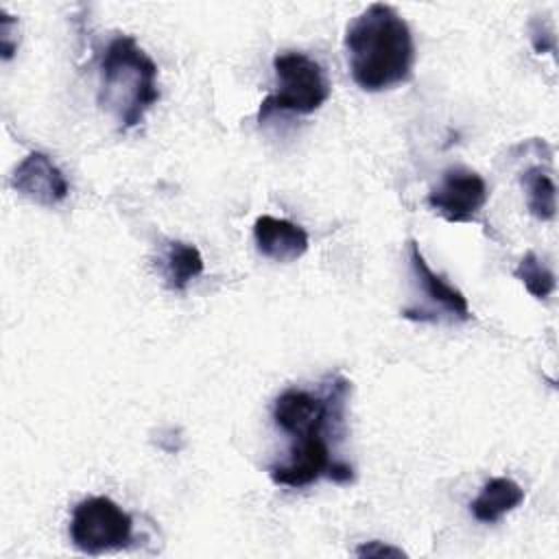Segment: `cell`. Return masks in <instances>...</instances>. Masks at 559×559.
<instances>
[{
	"label": "cell",
	"instance_id": "1",
	"mask_svg": "<svg viewBox=\"0 0 559 559\" xmlns=\"http://www.w3.org/2000/svg\"><path fill=\"white\" fill-rule=\"evenodd\" d=\"M343 44L349 74L365 92L391 90L413 74V33L391 4L373 2L360 11L347 24Z\"/></svg>",
	"mask_w": 559,
	"mask_h": 559
},
{
	"label": "cell",
	"instance_id": "2",
	"mask_svg": "<svg viewBox=\"0 0 559 559\" xmlns=\"http://www.w3.org/2000/svg\"><path fill=\"white\" fill-rule=\"evenodd\" d=\"M98 103L122 131L138 127L146 111L159 100L157 63L131 35L118 33L109 39L98 63Z\"/></svg>",
	"mask_w": 559,
	"mask_h": 559
},
{
	"label": "cell",
	"instance_id": "3",
	"mask_svg": "<svg viewBox=\"0 0 559 559\" xmlns=\"http://www.w3.org/2000/svg\"><path fill=\"white\" fill-rule=\"evenodd\" d=\"M273 70L277 90L271 92L258 109V122H264L273 111L314 114L330 96V81L312 57L299 50H284L275 55Z\"/></svg>",
	"mask_w": 559,
	"mask_h": 559
},
{
	"label": "cell",
	"instance_id": "4",
	"mask_svg": "<svg viewBox=\"0 0 559 559\" xmlns=\"http://www.w3.org/2000/svg\"><path fill=\"white\" fill-rule=\"evenodd\" d=\"M131 533V515L107 496H90L72 509L70 539L85 555L127 548Z\"/></svg>",
	"mask_w": 559,
	"mask_h": 559
},
{
	"label": "cell",
	"instance_id": "5",
	"mask_svg": "<svg viewBox=\"0 0 559 559\" xmlns=\"http://www.w3.org/2000/svg\"><path fill=\"white\" fill-rule=\"evenodd\" d=\"M408 264H411V273L413 280L419 288V293L424 295L426 304L424 306H408L402 310L404 319L411 321H419V323H439L443 317L450 321H469L472 319V310L469 304L465 299V295L452 286L443 275L435 273L417 240H408Z\"/></svg>",
	"mask_w": 559,
	"mask_h": 559
},
{
	"label": "cell",
	"instance_id": "6",
	"mask_svg": "<svg viewBox=\"0 0 559 559\" xmlns=\"http://www.w3.org/2000/svg\"><path fill=\"white\" fill-rule=\"evenodd\" d=\"M269 476L275 485L301 489L319 478H328L336 485L354 483V467L330 454L328 437H310L293 441L288 463L269 467Z\"/></svg>",
	"mask_w": 559,
	"mask_h": 559
},
{
	"label": "cell",
	"instance_id": "7",
	"mask_svg": "<svg viewBox=\"0 0 559 559\" xmlns=\"http://www.w3.org/2000/svg\"><path fill=\"white\" fill-rule=\"evenodd\" d=\"M485 179L463 166H452L443 173L437 188L428 192V205L448 223H472L487 203Z\"/></svg>",
	"mask_w": 559,
	"mask_h": 559
},
{
	"label": "cell",
	"instance_id": "8",
	"mask_svg": "<svg viewBox=\"0 0 559 559\" xmlns=\"http://www.w3.org/2000/svg\"><path fill=\"white\" fill-rule=\"evenodd\" d=\"M11 186L22 197L44 207L59 205L70 192V183L63 170L41 151L28 153L15 166L11 175Z\"/></svg>",
	"mask_w": 559,
	"mask_h": 559
},
{
	"label": "cell",
	"instance_id": "9",
	"mask_svg": "<svg viewBox=\"0 0 559 559\" xmlns=\"http://www.w3.org/2000/svg\"><path fill=\"white\" fill-rule=\"evenodd\" d=\"M253 240H255V249L264 258L282 264L299 260L310 247L308 231L301 225L288 218L271 216V214H262L255 218Z\"/></svg>",
	"mask_w": 559,
	"mask_h": 559
},
{
	"label": "cell",
	"instance_id": "10",
	"mask_svg": "<svg viewBox=\"0 0 559 559\" xmlns=\"http://www.w3.org/2000/svg\"><path fill=\"white\" fill-rule=\"evenodd\" d=\"M157 269L168 290L183 293L188 284L203 273L205 262L194 245L183 240H170L164 245L157 258Z\"/></svg>",
	"mask_w": 559,
	"mask_h": 559
},
{
	"label": "cell",
	"instance_id": "11",
	"mask_svg": "<svg viewBox=\"0 0 559 559\" xmlns=\"http://www.w3.org/2000/svg\"><path fill=\"white\" fill-rule=\"evenodd\" d=\"M524 502V489L509 476L489 478L472 500L469 511L483 524H496Z\"/></svg>",
	"mask_w": 559,
	"mask_h": 559
},
{
	"label": "cell",
	"instance_id": "12",
	"mask_svg": "<svg viewBox=\"0 0 559 559\" xmlns=\"http://www.w3.org/2000/svg\"><path fill=\"white\" fill-rule=\"evenodd\" d=\"M522 186L526 190V207L537 221H552L557 214V188L548 173L539 166L528 168L522 175Z\"/></svg>",
	"mask_w": 559,
	"mask_h": 559
},
{
	"label": "cell",
	"instance_id": "13",
	"mask_svg": "<svg viewBox=\"0 0 559 559\" xmlns=\"http://www.w3.org/2000/svg\"><path fill=\"white\" fill-rule=\"evenodd\" d=\"M513 275L524 284V288L535 297V299H546L555 293V286H557V280H555V273L546 266L544 260L537 258V253L528 251L518 269L513 271Z\"/></svg>",
	"mask_w": 559,
	"mask_h": 559
},
{
	"label": "cell",
	"instance_id": "14",
	"mask_svg": "<svg viewBox=\"0 0 559 559\" xmlns=\"http://www.w3.org/2000/svg\"><path fill=\"white\" fill-rule=\"evenodd\" d=\"M531 41L535 52H552L555 50V35L550 28H544L539 20L531 22Z\"/></svg>",
	"mask_w": 559,
	"mask_h": 559
},
{
	"label": "cell",
	"instance_id": "15",
	"mask_svg": "<svg viewBox=\"0 0 559 559\" xmlns=\"http://www.w3.org/2000/svg\"><path fill=\"white\" fill-rule=\"evenodd\" d=\"M354 552H356L358 557H386V555H391V557H404V555H406L402 548L382 544V542H378V539L358 546Z\"/></svg>",
	"mask_w": 559,
	"mask_h": 559
},
{
	"label": "cell",
	"instance_id": "16",
	"mask_svg": "<svg viewBox=\"0 0 559 559\" xmlns=\"http://www.w3.org/2000/svg\"><path fill=\"white\" fill-rule=\"evenodd\" d=\"M11 26H15V20L2 11V26H0V33H2V57H4V59H11V57H13V50H15V44L11 41Z\"/></svg>",
	"mask_w": 559,
	"mask_h": 559
}]
</instances>
